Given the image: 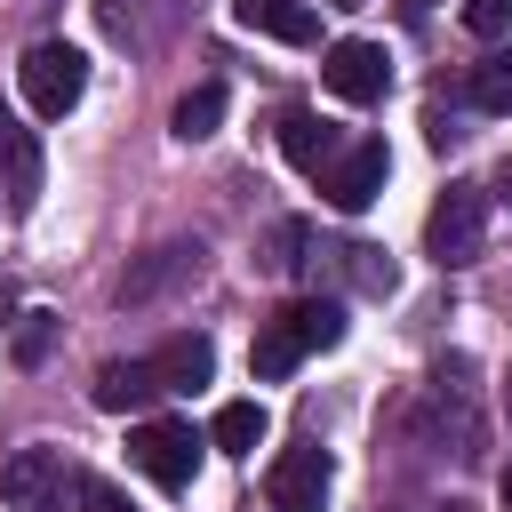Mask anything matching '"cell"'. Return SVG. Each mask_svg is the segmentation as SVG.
<instances>
[{
  "label": "cell",
  "mask_w": 512,
  "mask_h": 512,
  "mask_svg": "<svg viewBox=\"0 0 512 512\" xmlns=\"http://www.w3.org/2000/svg\"><path fill=\"white\" fill-rule=\"evenodd\" d=\"M328 344H344V312L328 304V296H296V304H280L264 328H256V344H248V368L264 376V384H280V376H296L312 352H328Z\"/></svg>",
  "instance_id": "6da1fadb"
},
{
  "label": "cell",
  "mask_w": 512,
  "mask_h": 512,
  "mask_svg": "<svg viewBox=\"0 0 512 512\" xmlns=\"http://www.w3.org/2000/svg\"><path fill=\"white\" fill-rule=\"evenodd\" d=\"M424 248H432L440 272L480 264V248H488V192H480V184H448V192L432 200V216H424Z\"/></svg>",
  "instance_id": "7a4b0ae2"
},
{
  "label": "cell",
  "mask_w": 512,
  "mask_h": 512,
  "mask_svg": "<svg viewBox=\"0 0 512 512\" xmlns=\"http://www.w3.org/2000/svg\"><path fill=\"white\" fill-rule=\"evenodd\" d=\"M16 88H24V104H32L40 120H64V112L80 104V88H88V56H80L72 40H40V48H24Z\"/></svg>",
  "instance_id": "3957f363"
},
{
  "label": "cell",
  "mask_w": 512,
  "mask_h": 512,
  "mask_svg": "<svg viewBox=\"0 0 512 512\" xmlns=\"http://www.w3.org/2000/svg\"><path fill=\"white\" fill-rule=\"evenodd\" d=\"M72 488H80V472L64 464V448H16L0 464V504L8 512H64Z\"/></svg>",
  "instance_id": "277c9868"
},
{
  "label": "cell",
  "mask_w": 512,
  "mask_h": 512,
  "mask_svg": "<svg viewBox=\"0 0 512 512\" xmlns=\"http://www.w3.org/2000/svg\"><path fill=\"white\" fill-rule=\"evenodd\" d=\"M128 456H136V472L160 480V488H192V472H200V440H192V424H176V416H144V424L128 432Z\"/></svg>",
  "instance_id": "5b68a950"
},
{
  "label": "cell",
  "mask_w": 512,
  "mask_h": 512,
  "mask_svg": "<svg viewBox=\"0 0 512 512\" xmlns=\"http://www.w3.org/2000/svg\"><path fill=\"white\" fill-rule=\"evenodd\" d=\"M384 176H392V152H384V136H360V144H344V152L320 168V192H328V208L360 216V208L384 192Z\"/></svg>",
  "instance_id": "8992f818"
},
{
  "label": "cell",
  "mask_w": 512,
  "mask_h": 512,
  "mask_svg": "<svg viewBox=\"0 0 512 512\" xmlns=\"http://www.w3.org/2000/svg\"><path fill=\"white\" fill-rule=\"evenodd\" d=\"M264 504L272 512H328V448H280L264 472Z\"/></svg>",
  "instance_id": "52a82bcc"
},
{
  "label": "cell",
  "mask_w": 512,
  "mask_h": 512,
  "mask_svg": "<svg viewBox=\"0 0 512 512\" xmlns=\"http://www.w3.org/2000/svg\"><path fill=\"white\" fill-rule=\"evenodd\" d=\"M320 80H328V96H344V104H376V96L392 88V56H384L376 40H336V48L320 56Z\"/></svg>",
  "instance_id": "ba28073f"
},
{
  "label": "cell",
  "mask_w": 512,
  "mask_h": 512,
  "mask_svg": "<svg viewBox=\"0 0 512 512\" xmlns=\"http://www.w3.org/2000/svg\"><path fill=\"white\" fill-rule=\"evenodd\" d=\"M280 152H288V160H296L304 176H320V168H328V160L344 152V136H336V128L320 120V112H304V104H296V112H280Z\"/></svg>",
  "instance_id": "9c48e42d"
},
{
  "label": "cell",
  "mask_w": 512,
  "mask_h": 512,
  "mask_svg": "<svg viewBox=\"0 0 512 512\" xmlns=\"http://www.w3.org/2000/svg\"><path fill=\"white\" fill-rule=\"evenodd\" d=\"M184 272H200V240H168V248H152V256L120 280V304H144V296H160V288L184 280Z\"/></svg>",
  "instance_id": "30bf717a"
},
{
  "label": "cell",
  "mask_w": 512,
  "mask_h": 512,
  "mask_svg": "<svg viewBox=\"0 0 512 512\" xmlns=\"http://www.w3.org/2000/svg\"><path fill=\"white\" fill-rule=\"evenodd\" d=\"M152 376H160V392H192V384L216 376V344H208V336H168V344L152 352Z\"/></svg>",
  "instance_id": "8fae6325"
},
{
  "label": "cell",
  "mask_w": 512,
  "mask_h": 512,
  "mask_svg": "<svg viewBox=\"0 0 512 512\" xmlns=\"http://www.w3.org/2000/svg\"><path fill=\"white\" fill-rule=\"evenodd\" d=\"M232 16H240L248 32H264V40H288V48H304V40L320 32L304 0H232Z\"/></svg>",
  "instance_id": "7c38bea8"
},
{
  "label": "cell",
  "mask_w": 512,
  "mask_h": 512,
  "mask_svg": "<svg viewBox=\"0 0 512 512\" xmlns=\"http://www.w3.org/2000/svg\"><path fill=\"white\" fill-rule=\"evenodd\" d=\"M152 392H160L152 360H104V368H96V408H112V416H120V408H144Z\"/></svg>",
  "instance_id": "4fadbf2b"
},
{
  "label": "cell",
  "mask_w": 512,
  "mask_h": 512,
  "mask_svg": "<svg viewBox=\"0 0 512 512\" xmlns=\"http://www.w3.org/2000/svg\"><path fill=\"white\" fill-rule=\"evenodd\" d=\"M264 432H272V424H264V408H256V400H224L208 440H216L224 456H256V440H264Z\"/></svg>",
  "instance_id": "5bb4252c"
},
{
  "label": "cell",
  "mask_w": 512,
  "mask_h": 512,
  "mask_svg": "<svg viewBox=\"0 0 512 512\" xmlns=\"http://www.w3.org/2000/svg\"><path fill=\"white\" fill-rule=\"evenodd\" d=\"M464 96H472V112H512V48L480 56L472 80H464Z\"/></svg>",
  "instance_id": "9a60e30c"
},
{
  "label": "cell",
  "mask_w": 512,
  "mask_h": 512,
  "mask_svg": "<svg viewBox=\"0 0 512 512\" xmlns=\"http://www.w3.org/2000/svg\"><path fill=\"white\" fill-rule=\"evenodd\" d=\"M0 168H8L16 200H32V184H40V152H32V136L16 128V112H8V104H0Z\"/></svg>",
  "instance_id": "2e32d148"
},
{
  "label": "cell",
  "mask_w": 512,
  "mask_h": 512,
  "mask_svg": "<svg viewBox=\"0 0 512 512\" xmlns=\"http://www.w3.org/2000/svg\"><path fill=\"white\" fill-rule=\"evenodd\" d=\"M216 120H224V88H216V80H200V88L176 104V136H184V144H200V136H216Z\"/></svg>",
  "instance_id": "e0dca14e"
},
{
  "label": "cell",
  "mask_w": 512,
  "mask_h": 512,
  "mask_svg": "<svg viewBox=\"0 0 512 512\" xmlns=\"http://www.w3.org/2000/svg\"><path fill=\"white\" fill-rule=\"evenodd\" d=\"M336 256H344V272H352V288H360V296H392V280H400V272H392V256H384V248L352 240V248H336Z\"/></svg>",
  "instance_id": "ac0fdd59"
},
{
  "label": "cell",
  "mask_w": 512,
  "mask_h": 512,
  "mask_svg": "<svg viewBox=\"0 0 512 512\" xmlns=\"http://www.w3.org/2000/svg\"><path fill=\"white\" fill-rule=\"evenodd\" d=\"M48 344H56V312H24L8 352H16V368H40V360H48Z\"/></svg>",
  "instance_id": "d6986e66"
},
{
  "label": "cell",
  "mask_w": 512,
  "mask_h": 512,
  "mask_svg": "<svg viewBox=\"0 0 512 512\" xmlns=\"http://www.w3.org/2000/svg\"><path fill=\"white\" fill-rule=\"evenodd\" d=\"M72 504H80V512H136V504H128V496H120V488H112L104 472H80V488H72Z\"/></svg>",
  "instance_id": "ffe728a7"
},
{
  "label": "cell",
  "mask_w": 512,
  "mask_h": 512,
  "mask_svg": "<svg viewBox=\"0 0 512 512\" xmlns=\"http://www.w3.org/2000/svg\"><path fill=\"white\" fill-rule=\"evenodd\" d=\"M512 24V0H464V32H480V40H496Z\"/></svg>",
  "instance_id": "44dd1931"
},
{
  "label": "cell",
  "mask_w": 512,
  "mask_h": 512,
  "mask_svg": "<svg viewBox=\"0 0 512 512\" xmlns=\"http://www.w3.org/2000/svg\"><path fill=\"white\" fill-rule=\"evenodd\" d=\"M0 328H16V288L0 280Z\"/></svg>",
  "instance_id": "7402d4cb"
},
{
  "label": "cell",
  "mask_w": 512,
  "mask_h": 512,
  "mask_svg": "<svg viewBox=\"0 0 512 512\" xmlns=\"http://www.w3.org/2000/svg\"><path fill=\"white\" fill-rule=\"evenodd\" d=\"M400 8H408V16H424V8H432V0H400Z\"/></svg>",
  "instance_id": "603a6c76"
},
{
  "label": "cell",
  "mask_w": 512,
  "mask_h": 512,
  "mask_svg": "<svg viewBox=\"0 0 512 512\" xmlns=\"http://www.w3.org/2000/svg\"><path fill=\"white\" fill-rule=\"evenodd\" d=\"M504 504H512V464H504Z\"/></svg>",
  "instance_id": "cb8c5ba5"
},
{
  "label": "cell",
  "mask_w": 512,
  "mask_h": 512,
  "mask_svg": "<svg viewBox=\"0 0 512 512\" xmlns=\"http://www.w3.org/2000/svg\"><path fill=\"white\" fill-rule=\"evenodd\" d=\"M328 8H360V0H328Z\"/></svg>",
  "instance_id": "d4e9b609"
}]
</instances>
